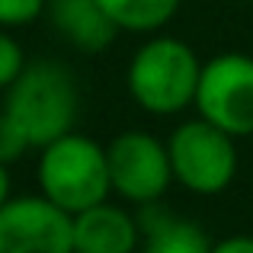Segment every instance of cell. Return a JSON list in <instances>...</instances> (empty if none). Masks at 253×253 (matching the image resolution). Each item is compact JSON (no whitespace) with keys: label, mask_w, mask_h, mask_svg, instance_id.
I'll return each instance as SVG.
<instances>
[{"label":"cell","mask_w":253,"mask_h":253,"mask_svg":"<svg viewBox=\"0 0 253 253\" xmlns=\"http://www.w3.org/2000/svg\"><path fill=\"white\" fill-rule=\"evenodd\" d=\"M3 112L19 125L32 148L74 131L81 116V86L74 71L58 58H36L3 93Z\"/></svg>","instance_id":"1"},{"label":"cell","mask_w":253,"mask_h":253,"mask_svg":"<svg viewBox=\"0 0 253 253\" xmlns=\"http://www.w3.org/2000/svg\"><path fill=\"white\" fill-rule=\"evenodd\" d=\"M199 74L202 61L189 42L167 32H154L131 55L125 86L131 99L151 116H179L196 103Z\"/></svg>","instance_id":"2"},{"label":"cell","mask_w":253,"mask_h":253,"mask_svg":"<svg viewBox=\"0 0 253 253\" xmlns=\"http://www.w3.org/2000/svg\"><path fill=\"white\" fill-rule=\"evenodd\" d=\"M36 176L39 192L68 215H77L112 196L106 144L77 128L39 148Z\"/></svg>","instance_id":"3"},{"label":"cell","mask_w":253,"mask_h":253,"mask_svg":"<svg viewBox=\"0 0 253 253\" xmlns=\"http://www.w3.org/2000/svg\"><path fill=\"white\" fill-rule=\"evenodd\" d=\"M173 183L192 196H221L237 176V138L205 122L186 119L167 138Z\"/></svg>","instance_id":"4"},{"label":"cell","mask_w":253,"mask_h":253,"mask_svg":"<svg viewBox=\"0 0 253 253\" xmlns=\"http://www.w3.org/2000/svg\"><path fill=\"white\" fill-rule=\"evenodd\" d=\"M196 112L234 138L253 135V58L244 51H221L202 61L196 90Z\"/></svg>","instance_id":"5"},{"label":"cell","mask_w":253,"mask_h":253,"mask_svg":"<svg viewBox=\"0 0 253 253\" xmlns=\"http://www.w3.org/2000/svg\"><path fill=\"white\" fill-rule=\"evenodd\" d=\"M106 164H109L112 196L131 205L161 202L173 183L167 141L141 128L119 131L106 144Z\"/></svg>","instance_id":"6"},{"label":"cell","mask_w":253,"mask_h":253,"mask_svg":"<svg viewBox=\"0 0 253 253\" xmlns=\"http://www.w3.org/2000/svg\"><path fill=\"white\" fill-rule=\"evenodd\" d=\"M0 253H74L71 215L36 196H10L0 205Z\"/></svg>","instance_id":"7"},{"label":"cell","mask_w":253,"mask_h":253,"mask_svg":"<svg viewBox=\"0 0 253 253\" xmlns=\"http://www.w3.org/2000/svg\"><path fill=\"white\" fill-rule=\"evenodd\" d=\"M74 253H138L141 224L119 202H96L90 209L71 215Z\"/></svg>","instance_id":"8"},{"label":"cell","mask_w":253,"mask_h":253,"mask_svg":"<svg viewBox=\"0 0 253 253\" xmlns=\"http://www.w3.org/2000/svg\"><path fill=\"white\" fill-rule=\"evenodd\" d=\"M45 16L51 19L58 36L81 55L106 51L119 32L99 0H48Z\"/></svg>","instance_id":"9"},{"label":"cell","mask_w":253,"mask_h":253,"mask_svg":"<svg viewBox=\"0 0 253 253\" xmlns=\"http://www.w3.org/2000/svg\"><path fill=\"white\" fill-rule=\"evenodd\" d=\"M138 224H141L138 253H211L215 247V241L199 221L176 215L161 202L138 205Z\"/></svg>","instance_id":"10"},{"label":"cell","mask_w":253,"mask_h":253,"mask_svg":"<svg viewBox=\"0 0 253 253\" xmlns=\"http://www.w3.org/2000/svg\"><path fill=\"white\" fill-rule=\"evenodd\" d=\"M119 32L154 36L179 13L183 0H99Z\"/></svg>","instance_id":"11"},{"label":"cell","mask_w":253,"mask_h":253,"mask_svg":"<svg viewBox=\"0 0 253 253\" xmlns=\"http://www.w3.org/2000/svg\"><path fill=\"white\" fill-rule=\"evenodd\" d=\"M29 64L19 39L10 29H0V93L10 90V84L23 74V68Z\"/></svg>","instance_id":"12"},{"label":"cell","mask_w":253,"mask_h":253,"mask_svg":"<svg viewBox=\"0 0 253 253\" xmlns=\"http://www.w3.org/2000/svg\"><path fill=\"white\" fill-rule=\"evenodd\" d=\"M48 0H0V29H23L45 16Z\"/></svg>","instance_id":"13"},{"label":"cell","mask_w":253,"mask_h":253,"mask_svg":"<svg viewBox=\"0 0 253 253\" xmlns=\"http://www.w3.org/2000/svg\"><path fill=\"white\" fill-rule=\"evenodd\" d=\"M29 148H32L29 138H26L23 131H19V125L0 109V164H6V167L16 164Z\"/></svg>","instance_id":"14"},{"label":"cell","mask_w":253,"mask_h":253,"mask_svg":"<svg viewBox=\"0 0 253 253\" xmlns=\"http://www.w3.org/2000/svg\"><path fill=\"white\" fill-rule=\"evenodd\" d=\"M211 253H253V234H231L215 241Z\"/></svg>","instance_id":"15"},{"label":"cell","mask_w":253,"mask_h":253,"mask_svg":"<svg viewBox=\"0 0 253 253\" xmlns=\"http://www.w3.org/2000/svg\"><path fill=\"white\" fill-rule=\"evenodd\" d=\"M13 196V183H10V167L6 164H0V205L6 202V199Z\"/></svg>","instance_id":"16"},{"label":"cell","mask_w":253,"mask_h":253,"mask_svg":"<svg viewBox=\"0 0 253 253\" xmlns=\"http://www.w3.org/2000/svg\"><path fill=\"white\" fill-rule=\"evenodd\" d=\"M250 3H253V0H250Z\"/></svg>","instance_id":"17"}]
</instances>
